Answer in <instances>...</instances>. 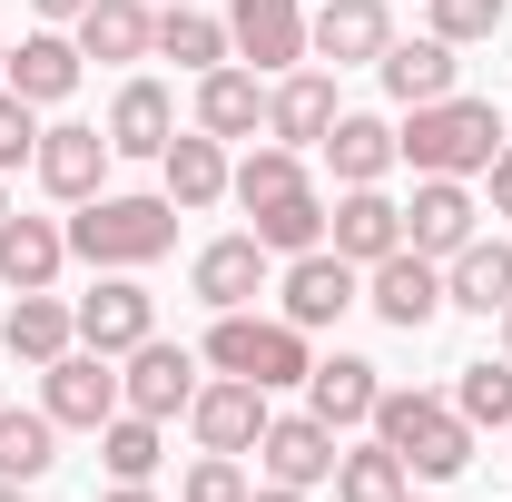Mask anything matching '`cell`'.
<instances>
[{
  "label": "cell",
  "mask_w": 512,
  "mask_h": 502,
  "mask_svg": "<svg viewBox=\"0 0 512 502\" xmlns=\"http://www.w3.org/2000/svg\"><path fill=\"white\" fill-rule=\"evenodd\" d=\"M69 30H79L89 60H148V40H158V0H89Z\"/></svg>",
  "instance_id": "obj_29"
},
{
  "label": "cell",
  "mask_w": 512,
  "mask_h": 502,
  "mask_svg": "<svg viewBox=\"0 0 512 502\" xmlns=\"http://www.w3.org/2000/svg\"><path fill=\"white\" fill-rule=\"evenodd\" d=\"M503 10H512V0H424V30L453 40V50H473V40H493V30H503Z\"/></svg>",
  "instance_id": "obj_37"
},
{
  "label": "cell",
  "mask_w": 512,
  "mask_h": 502,
  "mask_svg": "<svg viewBox=\"0 0 512 502\" xmlns=\"http://www.w3.org/2000/svg\"><path fill=\"white\" fill-rule=\"evenodd\" d=\"M178 502H247V453H197Z\"/></svg>",
  "instance_id": "obj_38"
},
{
  "label": "cell",
  "mask_w": 512,
  "mask_h": 502,
  "mask_svg": "<svg viewBox=\"0 0 512 502\" xmlns=\"http://www.w3.org/2000/svg\"><path fill=\"white\" fill-rule=\"evenodd\" d=\"M79 69H89V50H79L69 30H50V20H40V30L10 50V79H0V89H10V99H30V109H60L69 89H79Z\"/></svg>",
  "instance_id": "obj_17"
},
{
  "label": "cell",
  "mask_w": 512,
  "mask_h": 502,
  "mask_svg": "<svg viewBox=\"0 0 512 502\" xmlns=\"http://www.w3.org/2000/svg\"><path fill=\"white\" fill-rule=\"evenodd\" d=\"M384 50H394V10H384V0H316V10H306V60L375 69Z\"/></svg>",
  "instance_id": "obj_11"
},
{
  "label": "cell",
  "mask_w": 512,
  "mask_h": 502,
  "mask_svg": "<svg viewBox=\"0 0 512 502\" xmlns=\"http://www.w3.org/2000/svg\"><path fill=\"white\" fill-rule=\"evenodd\" d=\"M0 502H30V483H0Z\"/></svg>",
  "instance_id": "obj_44"
},
{
  "label": "cell",
  "mask_w": 512,
  "mask_h": 502,
  "mask_svg": "<svg viewBox=\"0 0 512 502\" xmlns=\"http://www.w3.org/2000/svg\"><path fill=\"white\" fill-rule=\"evenodd\" d=\"M375 394H384V375L365 365V355H316V375H306V414L335 424V434H355V424H375Z\"/></svg>",
  "instance_id": "obj_23"
},
{
  "label": "cell",
  "mask_w": 512,
  "mask_h": 502,
  "mask_svg": "<svg viewBox=\"0 0 512 502\" xmlns=\"http://www.w3.org/2000/svg\"><path fill=\"white\" fill-rule=\"evenodd\" d=\"M404 453L394 443H355V453H335V502H404Z\"/></svg>",
  "instance_id": "obj_34"
},
{
  "label": "cell",
  "mask_w": 512,
  "mask_h": 502,
  "mask_svg": "<svg viewBox=\"0 0 512 502\" xmlns=\"http://www.w3.org/2000/svg\"><path fill=\"white\" fill-rule=\"evenodd\" d=\"M60 463V424L40 404H0V483H40Z\"/></svg>",
  "instance_id": "obj_32"
},
{
  "label": "cell",
  "mask_w": 512,
  "mask_h": 502,
  "mask_svg": "<svg viewBox=\"0 0 512 502\" xmlns=\"http://www.w3.org/2000/svg\"><path fill=\"white\" fill-rule=\"evenodd\" d=\"M197 128H207V138H256V128H266V79H256L247 60H217L197 79Z\"/></svg>",
  "instance_id": "obj_26"
},
{
  "label": "cell",
  "mask_w": 512,
  "mask_h": 502,
  "mask_svg": "<svg viewBox=\"0 0 512 502\" xmlns=\"http://www.w3.org/2000/svg\"><path fill=\"white\" fill-rule=\"evenodd\" d=\"M266 384H247V375H217V384H197V404H188V434H197V453H256V434H266Z\"/></svg>",
  "instance_id": "obj_15"
},
{
  "label": "cell",
  "mask_w": 512,
  "mask_h": 502,
  "mask_svg": "<svg viewBox=\"0 0 512 502\" xmlns=\"http://www.w3.org/2000/svg\"><path fill=\"white\" fill-rule=\"evenodd\" d=\"M365 434L394 443V453H404V473H424V483H453V473L473 463V424L453 414V394H424V384H384Z\"/></svg>",
  "instance_id": "obj_3"
},
{
  "label": "cell",
  "mask_w": 512,
  "mask_h": 502,
  "mask_svg": "<svg viewBox=\"0 0 512 502\" xmlns=\"http://www.w3.org/2000/svg\"><path fill=\"white\" fill-rule=\"evenodd\" d=\"M247 502H316V493H296V483H256Z\"/></svg>",
  "instance_id": "obj_42"
},
{
  "label": "cell",
  "mask_w": 512,
  "mask_h": 502,
  "mask_svg": "<svg viewBox=\"0 0 512 502\" xmlns=\"http://www.w3.org/2000/svg\"><path fill=\"white\" fill-rule=\"evenodd\" d=\"M69 315H79V345H89V355H128V345H148V335H158V296H148L128 266H109V276H99Z\"/></svg>",
  "instance_id": "obj_8"
},
{
  "label": "cell",
  "mask_w": 512,
  "mask_h": 502,
  "mask_svg": "<svg viewBox=\"0 0 512 502\" xmlns=\"http://www.w3.org/2000/svg\"><path fill=\"white\" fill-rule=\"evenodd\" d=\"M453 414H463L473 434H483V424L512 434V355L503 365H493V355H483V365H453Z\"/></svg>",
  "instance_id": "obj_36"
},
{
  "label": "cell",
  "mask_w": 512,
  "mask_h": 502,
  "mask_svg": "<svg viewBox=\"0 0 512 502\" xmlns=\"http://www.w3.org/2000/svg\"><path fill=\"white\" fill-rule=\"evenodd\" d=\"M60 266H69V227L60 217H0V286L10 296H30V286H60Z\"/></svg>",
  "instance_id": "obj_22"
},
{
  "label": "cell",
  "mask_w": 512,
  "mask_h": 502,
  "mask_svg": "<svg viewBox=\"0 0 512 502\" xmlns=\"http://www.w3.org/2000/svg\"><path fill=\"white\" fill-rule=\"evenodd\" d=\"M286 188H316V178H306V148H276V138H266V148H247V158H237V178H227V197H237V207H266V197H286Z\"/></svg>",
  "instance_id": "obj_33"
},
{
  "label": "cell",
  "mask_w": 512,
  "mask_h": 502,
  "mask_svg": "<svg viewBox=\"0 0 512 502\" xmlns=\"http://www.w3.org/2000/svg\"><path fill=\"white\" fill-rule=\"evenodd\" d=\"M69 345H79V315H69L50 286L10 296V315H0V355H20V365H60Z\"/></svg>",
  "instance_id": "obj_24"
},
{
  "label": "cell",
  "mask_w": 512,
  "mask_h": 502,
  "mask_svg": "<svg viewBox=\"0 0 512 502\" xmlns=\"http://www.w3.org/2000/svg\"><path fill=\"white\" fill-rule=\"evenodd\" d=\"M256 463H266V483H296V493H316V483H335V424H316V414H266Z\"/></svg>",
  "instance_id": "obj_16"
},
{
  "label": "cell",
  "mask_w": 512,
  "mask_h": 502,
  "mask_svg": "<svg viewBox=\"0 0 512 502\" xmlns=\"http://www.w3.org/2000/svg\"><path fill=\"white\" fill-rule=\"evenodd\" d=\"M276 296H286V325H335V315H355L365 306V266H345L335 247H306V256H286V276H276Z\"/></svg>",
  "instance_id": "obj_6"
},
{
  "label": "cell",
  "mask_w": 512,
  "mask_h": 502,
  "mask_svg": "<svg viewBox=\"0 0 512 502\" xmlns=\"http://www.w3.org/2000/svg\"><path fill=\"white\" fill-rule=\"evenodd\" d=\"M109 148H119V158H158V148H168V138H178V99H168V89H158V79H119V99H109Z\"/></svg>",
  "instance_id": "obj_25"
},
{
  "label": "cell",
  "mask_w": 512,
  "mask_h": 502,
  "mask_svg": "<svg viewBox=\"0 0 512 502\" xmlns=\"http://www.w3.org/2000/svg\"><path fill=\"white\" fill-rule=\"evenodd\" d=\"M325 168H335V188H384V168H394V119L345 109V119L325 128Z\"/></svg>",
  "instance_id": "obj_28"
},
{
  "label": "cell",
  "mask_w": 512,
  "mask_h": 502,
  "mask_svg": "<svg viewBox=\"0 0 512 502\" xmlns=\"http://www.w3.org/2000/svg\"><path fill=\"white\" fill-rule=\"evenodd\" d=\"M158 10H178V0H158Z\"/></svg>",
  "instance_id": "obj_48"
},
{
  "label": "cell",
  "mask_w": 512,
  "mask_h": 502,
  "mask_svg": "<svg viewBox=\"0 0 512 502\" xmlns=\"http://www.w3.org/2000/svg\"><path fill=\"white\" fill-rule=\"evenodd\" d=\"M335 119H345V109H335V79H325V69L266 79V138H276V148H325Z\"/></svg>",
  "instance_id": "obj_18"
},
{
  "label": "cell",
  "mask_w": 512,
  "mask_h": 502,
  "mask_svg": "<svg viewBox=\"0 0 512 502\" xmlns=\"http://www.w3.org/2000/svg\"><path fill=\"white\" fill-rule=\"evenodd\" d=\"M178 247V197L158 188V197H89V207H69V256H89V266H99V276H109V266H128V276H138V266H158V256Z\"/></svg>",
  "instance_id": "obj_2"
},
{
  "label": "cell",
  "mask_w": 512,
  "mask_h": 502,
  "mask_svg": "<svg viewBox=\"0 0 512 502\" xmlns=\"http://www.w3.org/2000/svg\"><path fill=\"white\" fill-rule=\"evenodd\" d=\"M0 217H10V188H0Z\"/></svg>",
  "instance_id": "obj_47"
},
{
  "label": "cell",
  "mask_w": 512,
  "mask_h": 502,
  "mask_svg": "<svg viewBox=\"0 0 512 502\" xmlns=\"http://www.w3.org/2000/svg\"><path fill=\"white\" fill-rule=\"evenodd\" d=\"M444 306H463V315H503L512 306V247L503 237H473V247L444 256Z\"/></svg>",
  "instance_id": "obj_27"
},
{
  "label": "cell",
  "mask_w": 512,
  "mask_h": 502,
  "mask_svg": "<svg viewBox=\"0 0 512 502\" xmlns=\"http://www.w3.org/2000/svg\"><path fill=\"white\" fill-rule=\"evenodd\" d=\"M325 247L345 256V266H375V256L404 247V207L384 188H345L335 207H325Z\"/></svg>",
  "instance_id": "obj_20"
},
{
  "label": "cell",
  "mask_w": 512,
  "mask_h": 502,
  "mask_svg": "<svg viewBox=\"0 0 512 502\" xmlns=\"http://www.w3.org/2000/svg\"><path fill=\"white\" fill-rule=\"evenodd\" d=\"M483 188H493V217H512V148H493V168H483Z\"/></svg>",
  "instance_id": "obj_40"
},
{
  "label": "cell",
  "mask_w": 512,
  "mask_h": 502,
  "mask_svg": "<svg viewBox=\"0 0 512 502\" xmlns=\"http://www.w3.org/2000/svg\"><path fill=\"white\" fill-rule=\"evenodd\" d=\"M503 355H512V306H503Z\"/></svg>",
  "instance_id": "obj_45"
},
{
  "label": "cell",
  "mask_w": 512,
  "mask_h": 502,
  "mask_svg": "<svg viewBox=\"0 0 512 502\" xmlns=\"http://www.w3.org/2000/svg\"><path fill=\"white\" fill-rule=\"evenodd\" d=\"M365 306L394 325V335H424L434 315H444V266L434 256H414V247H394L365 266Z\"/></svg>",
  "instance_id": "obj_10"
},
{
  "label": "cell",
  "mask_w": 512,
  "mask_h": 502,
  "mask_svg": "<svg viewBox=\"0 0 512 502\" xmlns=\"http://www.w3.org/2000/svg\"><path fill=\"white\" fill-rule=\"evenodd\" d=\"M266 276H276V256L256 247L247 227H237V237H207V247H197V266H188V286H197V306H207V315L256 306V296H266Z\"/></svg>",
  "instance_id": "obj_14"
},
{
  "label": "cell",
  "mask_w": 512,
  "mask_h": 502,
  "mask_svg": "<svg viewBox=\"0 0 512 502\" xmlns=\"http://www.w3.org/2000/svg\"><path fill=\"white\" fill-rule=\"evenodd\" d=\"M119 404H128V414H148V424L188 414V404H197V355H188V345H168V335L128 345V355H119Z\"/></svg>",
  "instance_id": "obj_7"
},
{
  "label": "cell",
  "mask_w": 512,
  "mask_h": 502,
  "mask_svg": "<svg viewBox=\"0 0 512 502\" xmlns=\"http://www.w3.org/2000/svg\"><path fill=\"white\" fill-rule=\"evenodd\" d=\"M99 463H109V483H148V473H158V463H168V443H158V424H148V414H109V424H99Z\"/></svg>",
  "instance_id": "obj_35"
},
{
  "label": "cell",
  "mask_w": 512,
  "mask_h": 502,
  "mask_svg": "<svg viewBox=\"0 0 512 502\" xmlns=\"http://www.w3.org/2000/svg\"><path fill=\"white\" fill-rule=\"evenodd\" d=\"M375 79H384L394 109H424V99H453V89H463V60H453V40L424 30V40H394V50L375 60Z\"/></svg>",
  "instance_id": "obj_21"
},
{
  "label": "cell",
  "mask_w": 512,
  "mask_h": 502,
  "mask_svg": "<svg viewBox=\"0 0 512 502\" xmlns=\"http://www.w3.org/2000/svg\"><path fill=\"white\" fill-rule=\"evenodd\" d=\"M227 40L256 79L306 69V0H227Z\"/></svg>",
  "instance_id": "obj_9"
},
{
  "label": "cell",
  "mask_w": 512,
  "mask_h": 502,
  "mask_svg": "<svg viewBox=\"0 0 512 502\" xmlns=\"http://www.w3.org/2000/svg\"><path fill=\"white\" fill-rule=\"evenodd\" d=\"M227 178H237V158H227V138H207V128H178V138L158 148V188L178 197V217L217 207V197H227Z\"/></svg>",
  "instance_id": "obj_19"
},
{
  "label": "cell",
  "mask_w": 512,
  "mask_h": 502,
  "mask_svg": "<svg viewBox=\"0 0 512 502\" xmlns=\"http://www.w3.org/2000/svg\"><path fill=\"white\" fill-rule=\"evenodd\" d=\"M148 60H178L188 79H207L217 60H237V40H227V20H207L197 0H178V10H158V40H148Z\"/></svg>",
  "instance_id": "obj_30"
},
{
  "label": "cell",
  "mask_w": 512,
  "mask_h": 502,
  "mask_svg": "<svg viewBox=\"0 0 512 502\" xmlns=\"http://www.w3.org/2000/svg\"><path fill=\"white\" fill-rule=\"evenodd\" d=\"M404 502H414V493H404Z\"/></svg>",
  "instance_id": "obj_49"
},
{
  "label": "cell",
  "mask_w": 512,
  "mask_h": 502,
  "mask_svg": "<svg viewBox=\"0 0 512 502\" xmlns=\"http://www.w3.org/2000/svg\"><path fill=\"white\" fill-rule=\"evenodd\" d=\"M247 237L266 256H306V247H325V197L316 188H286V197H266L247 217Z\"/></svg>",
  "instance_id": "obj_31"
},
{
  "label": "cell",
  "mask_w": 512,
  "mask_h": 502,
  "mask_svg": "<svg viewBox=\"0 0 512 502\" xmlns=\"http://www.w3.org/2000/svg\"><path fill=\"white\" fill-rule=\"evenodd\" d=\"M473 237H483V197H473V178H414V207H404V247L444 266V256H453V247H473Z\"/></svg>",
  "instance_id": "obj_12"
},
{
  "label": "cell",
  "mask_w": 512,
  "mask_h": 502,
  "mask_svg": "<svg viewBox=\"0 0 512 502\" xmlns=\"http://www.w3.org/2000/svg\"><path fill=\"white\" fill-rule=\"evenodd\" d=\"M40 414H50L60 434H99V424L119 414V355L69 345L60 365H40Z\"/></svg>",
  "instance_id": "obj_5"
},
{
  "label": "cell",
  "mask_w": 512,
  "mask_h": 502,
  "mask_svg": "<svg viewBox=\"0 0 512 502\" xmlns=\"http://www.w3.org/2000/svg\"><path fill=\"white\" fill-rule=\"evenodd\" d=\"M30 158H40V109L0 89V178H10V168H30Z\"/></svg>",
  "instance_id": "obj_39"
},
{
  "label": "cell",
  "mask_w": 512,
  "mask_h": 502,
  "mask_svg": "<svg viewBox=\"0 0 512 502\" xmlns=\"http://www.w3.org/2000/svg\"><path fill=\"white\" fill-rule=\"evenodd\" d=\"M109 128H79V119H60V128H40V158H30V178L60 197V207H89L99 197V178H109Z\"/></svg>",
  "instance_id": "obj_13"
},
{
  "label": "cell",
  "mask_w": 512,
  "mask_h": 502,
  "mask_svg": "<svg viewBox=\"0 0 512 502\" xmlns=\"http://www.w3.org/2000/svg\"><path fill=\"white\" fill-rule=\"evenodd\" d=\"M30 10H40V20L60 30V20H79V10H89V0H30Z\"/></svg>",
  "instance_id": "obj_41"
},
{
  "label": "cell",
  "mask_w": 512,
  "mask_h": 502,
  "mask_svg": "<svg viewBox=\"0 0 512 502\" xmlns=\"http://www.w3.org/2000/svg\"><path fill=\"white\" fill-rule=\"evenodd\" d=\"M99 502H158V493H148V483H109Z\"/></svg>",
  "instance_id": "obj_43"
},
{
  "label": "cell",
  "mask_w": 512,
  "mask_h": 502,
  "mask_svg": "<svg viewBox=\"0 0 512 502\" xmlns=\"http://www.w3.org/2000/svg\"><path fill=\"white\" fill-rule=\"evenodd\" d=\"M207 365H217V375L266 384V394H286V384L316 375V345H306V325H286V315L237 306V315H217V325H207Z\"/></svg>",
  "instance_id": "obj_4"
},
{
  "label": "cell",
  "mask_w": 512,
  "mask_h": 502,
  "mask_svg": "<svg viewBox=\"0 0 512 502\" xmlns=\"http://www.w3.org/2000/svg\"><path fill=\"white\" fill-rule=\"evenodd\" d=\"M0 79H10V40H0Z\"/></svg>",
  "instance_id": "obj_46"
},
{
  "label": "cell",
  "mask_w": 512,
  "mask_h": 502,
  "mask_svg": "<svg viewBox=\"0 0 512 502\" xmlns=\"http://www.w3.org/2000/svg\"><path fill=\"white\" fill-rule=\"evenodd\" d=\"M493 148H503V109H493V99H463V89L404 109V128H394V158H404L414 178H483Z\"/></svg>",
  "instance_id": "obj_1"
}]
</instances>
